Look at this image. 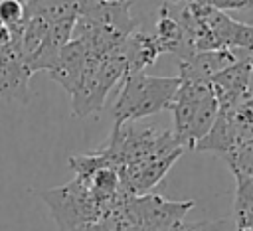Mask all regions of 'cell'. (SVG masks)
<instances>
[{"label":"cell","instance_id":"cell-5","mask_svg":"<svg viewBox=\"0 0 253 231\" xmlns=\"http://www.w3.org/2000/svg\"><path fill=\"white\" fill-rule=\"evenodd\" d=\"M239 59H241L239 51H233V49L196 51L188 59H180L178 79L180 81H204V83H210L217 73H221L223 69L231 67Z\"/></svg>","mask_w":253,"mask_h":231},{"label":"cell","instance_id":"cell-4","mask_svg":"<svg viewBox=\"0 0 253 231\" xmlns=\"http://www.w3.org/2000/svg\"><path fill=\"white\" fill-rule=\"evenodd\" d=\"M30 77L32 71L24 63L16 41L0 53V99L26 105L30 101Z\"/></svg>","mask_w":253,"mask_h":231},{"label":"cell","instance_id":"cell-1","mask_svg":"<svg viewBox=\"0 0 253 231\" xmlns=\"http://www.w3.org/2000/svg\"><path fill=\"white\" fill-rule=\"evenodd\" d=\"M121 81L123 83L111 111L115 120L113 126H121L125 122H138L140 118L168 109L176 89L180 87L178 75L158 77L144 71H126Z\"/></svg>","mask_w":253,"mask_h":231},{"label":"cell","instance_id":"cell-11","mask_svg":"<svg viewBox=\"0 0 253 231\" xmlns=\"http://www.w3.org/2000/svg\"><path fill=\"white\" fill-rule=\"evenodd\" d=\"M251 4H253V0H251Z\"/></svg>","mask_w":253,"mask_h":231},{"label":"cell","instance_id":"cell-6","mask_svg":"<svg viewBox=\"0 0 253 231\" xmlns=\"http://www.w3.org/2000/svg\"><path fill=\"white\" fill-rule=\"evenodd\" d=\"M87 59H89V51H87L85 43L81 39L71 38V41L65 43L63 49L59 51V57H57L55 65L47 71V75L51 81L59 83L69 95H73V91L81 79V73L87 65Z\"/></svg>","mask_w":253,"mask_h":231},{"label":"cell","instance_id":"cell-7","mask_svg":"<svg viewBox=\"0 0 253 231\" xmlns=\"http://www.w3.org/2000/svg\"><path fill=\"white\" fill-rule=\"evenodd\" d=\"M123 55L126 59V71H144L156 61L158 55H162V51L154 34L134 28L123 43Z\"/></svg>","mask_w":253,"mask_h":231},{"label":"cell","instance_id":"cell-10","mask_svg":"<svg viewBox=\"0 0 253 231\" xmlns=\"http://www.w3.org/2000/svg\"><path fill=\"white\" fill-rule=\"evenodd\" d=\"M67 231H109V227L103 221H95V223H85V225H79V227H73Z\"/></svg>","mask_w":253,"mask_h":231},{"label":"cell","instance_id":"cell-2","mask_svg":"<svg viewBox=\"0 0 253 231\" xmlns=\"http://www.w3.org/2000/svg\"><path fill=\"white\" fill-rule=\"evenodd\" d=\"M176 150L184 148L178 144L172 130H162L156 124H140V120L113 126L107 144L99 148L115 168L158 160Z\"/></svg>","mask_w":253,"mask_h":231},{"label":"cell","instance_id":"cell-9","mask_svg":"<svg viewBox=\"0 0 253 231\" xmlns=\"http://www.w3.org/2000/svg\"><path fill=\"white\" fill-rule=\"evenodd\" d=\"M225 225V219L221 221H194V223H172L166 231H221Z\"/></svg>","mask_w":253,"mask_h":231},{"label":"cell","instance_id":"cell-8","mask_svg":"<svg viewBox=\"0 0 253 231\" xmlns=\"http://www.w3.org/2000/svg\"><path fill=\"white\" fill-rule=\"evenodd\" d=\"M26 18V6L22 0H0V24L18 32Z\"/></svg>","mask_w":253,"mask_h":231},{"label":"cell","instance_id":"cell-12","mask_svg":"<svg viewBox=\"0 0 253 231\" xmlns=\"http://www.w3.org/2000/svg\"><path fill=\"white\" fill-rule=\"evenodd\" d=\"M22 2H24V0H22Z\"/></svg>","mask_w":253,"mask_h":231},{"label":"cell","instance_id":"cell-3","mask_svg":"<svg viewBox=\"0 0 253 231\" xmlns=\"http://www.w3.org/2000/svg\"><path fill=\"white\" fill-rule=\"evenodd\" d=\"M40 197L51 209V215L61 231L101 221L107 207L91 193V190L77 178L65 186L51 188L40 193Z\"/></svg>","mask_w":253,"mask_h":231}]
</instances>
